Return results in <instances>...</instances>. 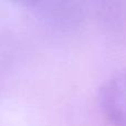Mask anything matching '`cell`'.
Instances as JSON below:
<instances>
[{"instance_id": "6da1fadb", "label": "cell", "mask_w": 126, "mask_h": 126, "mask_svg": "<svg viewBox=\"0 0 126 126\" xmlns=\"http://www.w3.org/2000/svg\"><path fill=\"white\" fill-rule=\"evenodd\" d=\"M100 107L113 126H126V70L112 75L100 91Z\"/></svg>"}]
</instances>
